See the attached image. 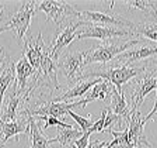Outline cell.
<instances>
[{"instance_id":"1","label":"cell","mask_w":157,"mask_h":148,"mask_svg":"<svg viewBox=\"0 0 157 148\" xmlns=\"http://www.w3.org/2000/svg\"><path fill=\"white\" fill-rule=\"evenodd\" d=\"M146 38H133L126 41H105L100 45H94L91 49H87L84 58V66L90 64H107L111 59L117 58L118 55L126 52L128 49L133 48L139 44L144 43Z\"/></svg>"},{"instance_id":"2","label":"cell","mask_w":157,"mask_h":148,"mask_svg":"<svg viewBox=\"0 0 157 148\" xmlns=\"http://www.w3.org/2000/svg\"><path fill=\"white\" fill-rule=\"evenodd\" d=\"M143 72H144V68H137V66H132V65H114V66H107V68H101V69H90L88 72L82 73L78 80H84V79H88V78L104 79V80L111 83L112 86H115V89L118 92L124 93L122 85H125L132 78L140 75Z\"/></svg>"},{"instance_id":"3","label":"cell","mask_w":157,"mask_h":148,"mask_svg":"<svg viewBox=\"0 0 157 148\" xmlns=\"http://www.w3.org/2000/svg\"><path fill=\"white\" fill-rule=\"evenodd\" d=\"M121 37H131L135 38V33L132 30L118 28L111 26H102V24H93L80 20V26L76 33V39H87V38H97L101 41H109L112 38H121Z\"/></svg>"},{"instance_id":"4","label":"cell","mask_w":157,"mask_h":148,"mask_svg":"<svg viewBox=\"0 0 157 148\" xmlns=\"http://www.w3.org/2000/svg\"><path fill=\"white\" fill-rule=\"evenodd\" d=\"M153 90H157V58L153 59V64L149 68H144L143 75L137 79L132 88L131 112H139V106Z\"/></svg>"},{"instance_id":"5","label":"cell","mask_w":157,"mask_h":148,"mask_svg":"<svg viewBox=\"0 0 157 148\" xmlns=\"http://www.w3.org/2000/svg\"><path fill=\"white\" fill-rule=\"evenodd\" d=\"M38 10L44 11L48 16V20L55 21L56 28H60L73 20H78L80 16V11H77L70 3L59 0H44L39 3Z\"/></svg>"},{"instance_id":"6","label":"cell","mask_w":157,"mask_h":148,"mask_svg":"<svg viewBox=\"0 0 157 148\" xmlns=\"http://www.w3.org/2000/svg\"><path fill=\"white\" fill-rule=\"evenodd\" d=\"M78 20L87 21V23H93V24H102V26H111V27H118V28L132 30L133 33H135V27H136V24L133 21L125 18L122 16L107 14V13H101V11H94V10L80 11Z\"/></svg>"},{"instance_id":"7","label":"cell","mask_w":157,"mask_h":148,"mask_svg":"<svg viewBox=\"0 0 157 148\" xmlns=\"http://www.w3.org/2000/svg\"><path fill=\"white\" fill-rule=\"evenodd\" d=\"M87 51H75L62 56L58 62V71L72 82H78L84 68V58Z\"/></svg>"},{"instance_id":"8","label":"cell","mask_w":157,"mask_h":148,"mask_svg":"<svg viewBox=\"0 0 157 148\" xmlns=\"http://www.w3.org/2000/svg\"><path fill=\"white\" fill-rule=\"evenodd\" d=\"M78 26H80V20H73V21L65 24L60 28H56L55 38L52 39V44L48 47L49 54L56 62H58L63 49L72 43L73 39H76V33H77Z\"/></svg>"},{"instance_id":"9","label":"cell","mask_w":157,"mask_h":148,"mask_svg":"<svg viewBox=\"0 0 157 148\" xmlns=\"http://www.w3.org/2000/svg\"><path fill=\"white\" fill-rule=\"evenodd\" d=\"M146 118L139 112H135L131 114V118L128 121V142L129 148H151V144L147 141L144 134V124Z\"/></svg>"},{"instance_id":"10","label":"cell","mask_w":157,"mask_h":148,"mask_svg":"<svg viewBox=\"0 0 157 148\" xmlns=\"http://www.w3.org/2000/svg\"><path fill=\"white\" fill-rule=\"evenodd\" d=\"M35 2H24L18 10L13 16L7 20L6 26H9L11 30H16L18 39H25V33L29 27L31 18L35 13Z\"/></svg>"},{"instance_id":"11","label":"cell","mask_w":157,"mask_h":148,"mask_svg":"<svg viewBox=\"0 0 157 148\" xmlns=\"http://www.w3.org/2000/svg\"><path fill=\"white\" fill-rule=\"evenodd\" d=\"M72 103L67 102H53L52 99L42 100V102H36L33 106H25V110L31 116H45V117H62L67 114L69 110H72Z\"/></svg>"},{"instance_id":"12","label":"cell","mask_w":157,"mask_h":148,"mask_svg":"<svg viewBox=\"0 0 157 148\" xmlns=\"http://www.w3.org/2000/svg\"><path fill=\"white\" fill-rule=\"evenodd\" d=\"M143 44V43H142ZM154 59L157 58V44H150L144 41L143 45H136L133 48L128 49L126 52L121 54L115 58L117 65H132L135 62L143 61V59Z\"/></svg>"},{"instance_id":"13","label":"cell","mask_w":157,"mask_h":148,"mask_svg":"<svg viewBox=\"0 0 157 148\" xmlns=\"http://www.w3.org/2000/svg\"><path fill=\"white\" fill-rule=\"evenodd\" d=\"M18 134L29 135V123L28 116L24 112V109L18 113V117L11 123L0 121V148L3 147L11 137H17Z\"/></svg>"},{"instance_id":"14","label":"cell","mask_w":157,"mask_h":148,"mask_svg":"<svg viewBox=\"0 0 157 148\" xmlns=\"http://www.w3.org/2000/svg\"><path fill=\"white\" fill-rule=\"evenodd\" d=\"M44 51H45V44H44V39H42V33H38L36 38L29 35L28 38L24 39L23 54L27 56L28 62L31 64V66L35 71H38L39 66H41Z\"/></svg>"},{"instance_id":"15","label":"cell","mask_w":157,"mask_h":148,"mask_svg":"<svg viewBox=\"0 0 157 148\" xmlns=\"http://www.w3.org/2000/svg\"><path fill=\"white\" fill-rule=\"evenodd\" d=\"M14 66H16V82L14 83H16V86L18 88V90L24 92L29 85L28 79L34 78L36 71L31 66V64L28 62V59H27V56L24 55V54H21L20 59L14 64Z\"/></svg>"},{"instance_id":"16","label":"cell","mask_w":157,"mask_h":148,"mask_svg":"<svg viewBox=\"0 0 157 148\" xmlns=\"http://www.w3.org/2000/svg\"><path fill=\"white\" fill-rule=\"evenodd\" d=\"M24 112L28 116V123H29V137H31V141L33 145L31 148H48L51 144H55V138H48L42 131H41V127L38 125L35 120V116H31L28 112L25 110V106H24Z\"/></svg>"},{"instance_id":"17","label":"cell","mask_w":157,"mask_h":148,"mask_svg":"<svg viewBox=\"0 0 157 148\" xmlns=\"http://www.w3.org/2000/svg\"><path fill=\"white\" fill-rule=\"evenodd\" d=\"M109 95H111V112L115 116H118L121 120L129 121L132 112H131V106L128 105L126 100H125L124 93L118 92L117 89H115V86L111 85V93Z\"/></svg>"},{"instance_id":"18","label":"cell","mask_w":157,"mask_h":148,"mask_svg":"<svg viewBox=\"0 0 157 148\" xmlns=\"http://www.w3.org/2000/svg\"><path fill=\"white\" fill-rule=\"evenodd\" d=\"M111 93V85H109V82H107V80H102L101 82L97 83L95 86H93L91 90L88 93H86V97L83 99V100H78V102H75L72 103V107H84L86 105H88V103L94 102V100H104L105 97H107V95H109Z\"/></svg>"},{"instance_id":"19","label":"cell","mask_w":157,"mask_h":148,"mask_svg":"<svg viewBox=\"0 0 157 148\" xmlns=\"http://www.w3.org/2000/svg\"><path fill=\"white\" fill-rule=\"evenodd\" d=\"M101 82V79H93V80H88V79H84V80H78L72 89H69L66 92H63L62 95H59L56 99H52L53 102H67L69 99H73V97H82L84 96L86 93L95 86L97 83Z\"/></svg>"},{"instance_id":"20","label":"cell","mask_w":157,"mask_h":148,"mask_svg":"<svg viewBox=\"0 0 157 148\" xmlns=\"http://www.w3.org/2000/svg\"><path fill=\"white\" fill-rule=\"evenodd\" d=\"M16 82V66L13 62H10L0 75V109L3 106V99L6 95V90L11 83Z\"/></svg>"},{"instance_id":"21","label":"cell","mask_w":157,"mask_h":148,"mask_svg":"<svg viewBox=\"0 0 157 148\" xmlns=\"http://www.w3.org/2000/svg\"><path fill=\"white\" fill-rule=\"evenodd\" d=\"M83 135V133L80 130H76L75 127L73 128H62L59 134L55 137V141L58 144H60L62 147H72L78 138Z\"/></svg>"},{"instance_id":"22","label":"cell","mask_w":157,"mask_h":148,"mask_svg":"<svg viewBox=\"0 0 157 148\" xmlns=\"http://www.w3.org/2000/svg\"><path fill=\"white\" fill-rule=\"evenodd\" d=\"M135 35H136V38L146 37V38L157 43V23H147L146 21V23L136 24V27H135Z\"/></svg>"},{"instance_id":"23","label":"cell","mask_w":157,"mask_h":148,"mask_svg":"<svg viewBox=\"0 0 157 148\" xmlns=\"http://www.w3.org/2000/svg\"><path fill=\"white\" fill-rule=\"evenodd\" d=\"M67 114L70 116V117H72L73 120H75V121L78 124V127H80V131H82L83 134H84V133H87L88 130L93 127V124H94V121H93V116H91V114H88L87 117H82V116L76 114L73 110H69Z\"/></svg>"},{"instance_id":"24","label":"cell","mask_w":157,"mask_h":148,"mask_svg":"<svg viewBox=\"0 0 157 148\" xmlns=\"http://www.w3.org/2000/svg\"><path fill=\"white\" fill-rule=\"evenodd\" d=\"M36 118L44 121V128H48V127H51V125H59V127H62V128H73L72 124H67V123L60 121V120L56 118V117H45V116H39V117H36Z\"/></svg>"},{"instance_id":"25","label":"cell","mask_w":157,"mask_h":148,"mask_svg":"<svg viewBox=\"0 0 157 148\" xmlns=\"http://www.w3.org/2000/svg\"><path fill=\"white\" fill-rule=\"evenodd\" d=\"M88 138H90V134H88V133H84V134L73 144V147L75 148H87L88 144H90V142H88Z\"/></svg>"},{"instance_id":"26","label":"cell","mask_w":157,"mask_h":148,"mask_svg":"<svg viewBox=\"0 0 157 148\" xmlns=\"http://www.w3.org/2000/svg\"><path fill=\"white\" fill-rule=\"evenodd\" d=\"M10 62H11V61H10V58L7 56V54L4 52V48L0 47V68L4 65H9Z\"/></svg>"},{"instance_id":"27","label":"cell","mask_w":157,"mask_h":148,"mask_svg":"<svg viewBox=\"0 0 157 148\" xmlns=\"http://www.w3.org/2000/svg\"><path fill=\"white\" fill-rule=\"evenodd\" d=\"M7 30H11V28H10L9 26H6V24H4V26H0V34L4 33V31H7Z\"/></svg>"},{"instance_id":"28","label":"cell","mask_w":157,"mask_h":148,"mask_svg":"<svg viewBox=\"0 0 157 148\" xmlns=\"http://www.w3.org/2000/svg\"><path fill=\"white\" fill-rule=\"evenodd\" d=\"M3 9H4V3L3 2H0V17H2V11H3Z\"/></svg>"},{"instance_id":"29","label":"cell","mask_w":157,"mask_h":148,"mask_svg":"<svg viewBox=\"0 0 157 148\" xmlns=\"http://www.w3.org/2000/svg\"><path fill=\"white\" fill-rule=\"evenodd\" d=\"M153 117H157V113H156V114H154V116H153Z\"/></svg>"}]
</instances>
